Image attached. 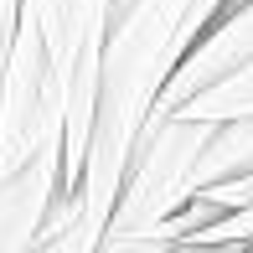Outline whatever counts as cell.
Wrapping results in <instances>:
<instances>
[{
    "label": "cell",
    "mask_w": 253,
    "mask_h": 253,
    "mask_svg": "<svg viewBox=\"0 0 253 253\" xmlns=\"http://www.w3.org/2000/svg\"><path fill=\"white\" fill-rule=\"evenodd\" d=\"M119 253H170L166 243H129V248H119Z\"/></svg>",
    "instance_id": "7"
},
{
    "label": "cell",
    "mask_w": 253,
    "mask_h": 253,
    "mask_svg": "<svg viewBox=\"0 0 253 253\" xmlns=\"http://www.w3.org/2000/svg\"><path fill=\"white\" fill-rule=\"evenodd\" d=\"M26 253H98V233L88 227V217H83V202H78V191H62L57 212L47 217L42 238H37V243H31Z\"/></svg>",
    "instance_id": "4"
},
{
    "label": "cell",
    "mask_w": 253,
    "mask_h": 253,
    "mask_svg": "<svg viewBox=\"0 0 253 253\" xmlns=\"http://www.w3.org/2000/svg\"><path fill=\"white\" fill-rule=\"evenodd\" d=\"M191 5L197 0H114L93 129H88V155L83 176H78V202H83V217L98 233V243L114 222L129 160L155 119V103L191 52Z\"/></svg>",
    "instance_id": "1"
},
{
    "label": "cell",
    "mask_w": 253,
    "mask_h": 253,
    "mask_svg": "<svg viewBox=\"0 0 253 253\" xmlns=\"http://www.w3.org/2000/svg\"><path fill=\"white\" fill-rule=\"evenodd\" d=\"M170 119H191V124H238V119H253V62L238 67L233 78H222L217 88L197 93L191 103H181Z\"/></svg>",
    "instance_id": "3"
},
{
    "label": "cell",
    "mask_w": 253,
    "mask_h": 253,
    "mask_svg": "<svg viewBox=\"0 0 253 253\" xmlns=\"http://www.w3.org/2000/svg\"><path fill=\"white\" fill-rule=\"evenodd\" d=\"M248 253H253V248H248Z\"/></svg>",
    "instance_id": "8"
},
{
    "label": "cell",
    "mask_w": 253,
    "mask_h": 253,
    "mask_svg": "<svg viewBox=\"0 0 253 253\" xmlns=\"http://www.w3.org/2000/svg\"><path fill=\"white\" fill-rule=\"evenodd\" d=\"M248 62H253V0L233 5L227 16H217V26L186 52V62L176 67L170 88H166L160 103H155V119H170L181 103H191L197 93L217 88L222 78H233L238 67H248ZM155 119H150V124H155Z\"/></svg>",
    "instance_id": "2"
},
{
    "label": "cell",
    "mask_w": 253,
    "mask_h": 253,
    "mask_svg": "<svg viewBox=\"0 0 253 253\" xmlns=\"http://www.w3.org/2000/svg\"><path fill=\"white\" fill-rule=\"evenodd\" d=\"M21 5L26 0H0V83H5V62H10V47H16V31H21Z\"/></svg>",
    "instance_id": "5"
},
{
    "label": "cell",
    "mask_w": 253,
    "mask_h": 253,
    "mask_svg": "<svg viewBox=\"0 0 253 253\" xmlns=\"http://www.w3.org/2000/svg\"><path fill=\"white\" fill-rule=\"evenodd\" d=\"M170 253H248V248H238V243H176Z\"/></svg>",
    "instance_id": "6"
}]
</instances>
